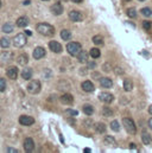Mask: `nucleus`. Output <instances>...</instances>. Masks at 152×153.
Returning <instances> with one entry per match:
<instances>
[{
    "mask_svg": "<svg viewBox=\"0 0 152 153\" xmlns=\"http://www.w3.org/2000/svg\"><path fill=\"white\" fill-rule=\"evenodd\" d=\"M36 30L39 35L45 37H51L55 35V27L48 23H39L36 25Z\"/></svg>",
    "mask_w": 152,
    "mask_h": 153,
    "instance_id": "f257e3e1",
    "label": "nucleus"
},
{
    "mask_svg": "<svg viewBox=\"0 0 152 153\" xmlns=\"http://www.w3.org/2000/svg\"><path fill=\"white\" fill-rule=\"evenodd\" d=\"M81 50H82V46L77 42H70V43L67 44V51L70 56L77 57V55L81 52Z\"/></svg>",
    "mask_w": 152,
    "mask_h": 153,
    "instance_id": "f03ea898",
    "label": "nucleus"
},
{
    "mask_svg": "<svg viewBox=\"0 0 152 153\" xmlns=\"http://www.w3.org/2000/svg\"><path fill=\"white\" fill-rule=\"evenodd\" d=\"M122 122H124V127L125 129L130 133V134H136L137 133V127H136V123L134 121L131 119V117H124L122 119Z\"/></svg>",
    "mask_w": 152,
    "mask_h": 153,
    "instance_id": "7ed1b4c3",
    "label": "nucleus"
},
{
    "mask_svg": "<svg viewBox=\"0 0 152 153\" xmlns=\"http://www.w3.org/2000/svg\"><path fill=\"white\" fill-rule=\"evenodd\" d=\"M26 43H28V37L25 33H18L13 38V45L16 48H23L26 45Z\"/></svg>",
    "mask_w": 152,
    "mask_h": 153,
    "instance_id": "20e7f679",
    "label": "nucleus"
},
{
    "mask_svg": "<svg viewBox=\"0 0 152 153\" xmlns=\"http://www.w3.org/2000/svg\"><path fill=\"white\" fill-rule=\"evenodd\" d=\"M40 89H42V84H40V82L38 79H34L28 84V91L30 94H32V95L38 94L40 91Z\"/></svg>",
    "mask_w": 152,
    "mask_h": 153,
    "instance_id": "39448f33",
    "label": "nucleus"
},
{
    "mask_svg": "<svg viewBox=\"0 0 152 153\" xmlns=\"http://www.w3.org/2000/svg\"><path fill=\"white\" fill-rule=\"evenodd\" d=\"M13 59V53L11 51L0 52V64H7Z\"/></svg>",
    "mask_w": 152,
    "mask_h": 153,
    "instance_id": "423d86ee",
    "label": "nucleus"
},
{
    "mask_svg": "<svg viewBox=\"0 0 152 153\" xmlns=\"http://www.w3.org/2000/svg\"><path fill=\"white\" fill-rule=\"evenodd\" d=\"M23 147H24L25 152H34V150H35V141H34V139L32 138H26L24 140V143H23Z\"/></svg>",
    "mask_w": 152,
    "mask_h": 153,
    "instance_id": "0eeeda50",
    "label": "nucleus"
},
{
    "mask_svg": "<svg viewBox=\"0 0 152 153\" xmlns=\"http://www.w3.org/2000/svg\"><path fill=\"white\" fill-rule=\"evenodd\" d=\"M83 14L80 12V11H76V10H73L69 12V19L74 23H78V22H82L83 20Z\"/></svg>",
    "mask_w": 152,
    "mask_h": 153,
    "instance_id": "6e6552de",
    "label": "nucleus"
},
{
    "mask_svg": "<svg viewBox=\"0 0 152 153\" xmlns=\"http://www.w3.org/2000/svg\"><path fill=\"white\" fill-rule=\"evenodd\" d=\"M60 101L63 103V105H69V106H72V105H74V96L72 95V94H69V93H64L61 97H60Z\"/></svg>",
    "mask_w": 152,
    "mask_h": 153,
    "instance_id": "1a4fd4ad",
    "label": "nucleus"
},
{
    "mask_svg": "<svg viewBox=\"0 0 152 153\" xmlns=\"http://www.w3.org/2000/svg\"><path fill=\"white\" fill-rule=\"evenodd\" d=\"M19 123L23 126H32L35 123V119L29 115H22L19 117Z\"/></svg>",
    "mask_w": 152,
    "mask_h": 153,
    "instance_id": "9d476101",
    "label": "nucleus"
},
{
    "mask_svg": "<svg viewBox=\"0 0 152 153\" xmlns=\"http://www.w3.org/2000/svg\"><path fill=\"white\" fill-rule=\"evenodd\" d=\"M99 99L100 101L105 102V103H111L114 101V96L111 94V93H107V91H102L99 94Z\"/></svg>",
    "mask_w": 152,
    "mask_h": 153,
    "instance_id": "9b49d317",
    "label": "nucleus"
},
{
    "mask_svg": "<svg viewBox=\"0 0 152 153\" xmlns=\"http://www.w3.org/2000/svg\"><path fill=\"white\" fill-rule=\"evenodd\" d=\"M50 11H51V13L55 14V16H61V14L63 13L64 8H63V6H62L61 2H56V4H54V5L50 7Z\"/></svg>",
    "mask_w": 152,
    "mask_h": 153,
    "instance_id": "f8f14e48",
    "label": "nucleus"
},
{
    "mask_svg": "<svg viewBox=\"0 0 152 153\" xmlns=\"http://www.w3.org/2000/svg\"><path fill=\"white\" fill-rule=\"evenodd\" d=\"M49 49H50L52 52H55V53H61L62 50H63L62 45H61L58 42H56V40H51V42L49 43Z\"/></svg>",
    "mask_w": 152,
    "mask_h": 153,
    "instance_id": "ddd939ff",
    "label": "nucleus"
},
{
    "mask_svg": "<svg viewBox=\"0 0 152 153\" xmlns=\"http://www.w3.org/2000/svg\"><path fill=\"white\" fill-rule=\"evenodd\" d=\"M81 88H82V90L86 91V93H92V91L95 90V85L93 84L92 81H84V82H82Z\"/></svg>",
    "mask_w": 152,
    "mask_h": 153,
    "instance_id": "4468645a",
    "label": "nucleus"
},
{
    "mask_svg": "<svg viewBox=\"0 0 152 153\" xmlns=\"http://www.w3.org/2000/svg\"><path fill=\"white\" fill-rule=\"evenodd\" d=\"M6 75L10 79H17V77L19 75V71H18V68L17 67H10L6 71Z\"/></svg>",
    "mask_w": 152,
    "mask_h": 153,
    "instance_id": "2eb2a0df",
    "label": "nucleus"
},
{
    "mask_svg": "<svg viewBox=\"0 0 152 153\" xmlns=\"http://www.w3.org/2000/svg\"><path fill=\"white\" fill-rule=\"evenodd\" d=\"M45 55H46V51H45V49L42 48V46H37V48L34 50V58H35V59H42L43 57H45Z\"/></svg>",
    "mask_w": 152,
    "mask_h": 153,
    "instance_id": "dca6fc26",
    "label": "nucleus"
},
{
    "mask_svg": "<svg viewBox=\"0 0 152 153\" xmlns=\"http://www.w3.org/2000/svg\"><path fill=\"white\" fill-rule=\"evenodd\" d=\"M99 81H100V85L105 89H111L113 87V81L108 77H101Z\"/></svg>",
    "mask_w": 152,
    "mask_h": 153,
    "instance_id": "f3484780",
    "label": "nucleus"
},
{
    "mask_svg": "<svg viewBox=\"0 0 152 153\" xmlns=\"http://www.w3.org/2000/svg\"><path fill=\"white\" fill-rule=\"evenodd\" d=\"M29 23H30L29 18H28L26 16H23V17H20V18L17 19L16 25H17L18 27H26V26L29 25Z\"/></svg>",
    "mask_w": 152,
    "mask_h": 153,
    "instance_id": "a211bd4d",
    "label": "nucleus"
},
{
    "mask_svg": "<svg viewBox=\"0 0 152 153\" xmlns=\"http://www.w3.org/2000/svg\"><path fill=\"white\" fill-rule=\"evenodd\" d=\"M57 88H58V90L66 93V91H68V90L70 89V84H69L68 81H66V79H61V81L58 82V84H57Z\"/></svg>",
    "mask_w": 152,
    "mask_h": 153,
    "instance_id": "6ab92c4d",
    "label": "nucleus"
},
{
    "mask_svg": "<svg viewBox=\"0 0 152 153\" xmlns=\"http://www.w3.org/2000/svg\"><path fill=\"white\" fill-rule=\"evenodd\" d=\"M32 75H34L32 69H31V68H28V67H24V69H23V71H22V77H23V79L29 81V79L32 78Z\"/></svg>",
    "mask_w": 152,
    "mask_h": 153,
    "instance_id": "aec40b11",
    "label": "nucleus"
},
{
    "mask_svg": "<svg viewBox=\"0 0 152 153\" xmlns=\"http://www.w3.org/2000/svg\"><path fill=\"white\" fill-rule=\"evenodd\" d=\"M17 63H18L19 65L25 67V65L29 63V56H28L26 53H20V55L18 56V58H17Z\"/></svg>",
    "mask_w": 152,
    "mask_h": 153,
    "instance_id": "412c9836",
    "label": "nucleus"
},
{
    "mask_svg": "<svg viewBox=\"0 0 152 153\" xmlns=\"http://www.w3.org/2000/svg\"><path fill=\"white\" fill-rule=\"evenodd\" d=\"M94 129L96 133L102 134L106 132V125L104 122H96V123H94Z\"/></svg>",
    "mask_w": 152,
    "mask_h": 153,
    "instance_id": "4be33fe9",
    "label": "nucleus"
},
{
    "mask_svg": "<svg viewBox=\"0 0 152 153\" xmlns=\"http://www.w3.org/2000/svg\"><path fill=\"white\" fill-rule=\"evenodd\" d=\"M88 57H89L88 52H87V51H82V50H81V52L77 55V59H78V62H80V63H83V64L88 62Z\"/></svg>",
    "mask_w": 152,
    "mask_h": 153,
    "instance_id": "5701e85b",
    "label": "nucleus"
},
{
    "mask_svg": "<svg viewBox=\"0 0 152 153\" xmlns=\"http://www.w3.org/2000/svg\"><path fill=\"white\" fill-rule=\"evenodd\" d=\"M142 141H143L145 145H150L152 143L151 135H150L146 131H143V132H142Z\"/></svg>",
    "mask_w": 152,
    "mask_h": 153,
    "instance_id": "b1692460",
    "label": "nucleus"
},
{
    "mask_svg": "<svg viewBox=\"0 0 152 153\" xmlns=\"http://www.w3.org/2000/svg\"><path fill=\"white\" fill-rule=\"evenodd\" d=\"M2 32L4 33H11V32H13V30H14V25L12 24V23H5L4 25H2Z\"/></svg>",
    "mask_w": 152,
    "mask_h": 153,
    "instance_id": "393cba45",
    "label": "nucleus"
},
{
    "mask_svg": "<svg viewBox=\"0 0 152 153\" xmlns=\"http://www.w3.org/2000/svg\"><path fill=\"white\" fill-rule=\"evenodd\" d=\"M61 38L67 42V40H70L73 38V35H72V32L69 30H62L61 31Z\"/></svg>",
    "mask_w": 152,
    "mask_h": 153,
    "instance_id": "a878e982",
    "label": "nucleus"
},
{
    "mask_svg": "<svg viewBox=\"0 0 152 153\" xmlns=\"http://www.w3.org/2000/svg\"><path fill=\"white\" fill-rule=\"evenodd\" d=\"M104 143L106 144V145H108V146H116V143H115V139H114L113 137H111V135H106L105 137V139H104Z\"/></svg>",
    "mask_w": 152,
    "mask_h": 153,
    "instance_id": "bb28decb",
    "label": "nucleus"
},
{
    "mask_svg": "<svg viewBox=\"0 0 152 153\" xmlns=\"http://www.w3.org/2000/svg\"><path fill=\"white\" fill-rule=\"evenodd\" d=\"M89 56L93 57L94 59H96V58L101 57V52H100V50H99L98 48H93V49L89 51Z\"/></svg>",
    "mask_w": 152,
    "mask_h": 153,
    "instance_id": "cd10ccee",
    "label": "nucleus"
},
{
    "mask_svg": "<svg viewBox=\"0 0 152 153\" xmlns=\"http://www.w3.org/2000/svg\"><path fill=\"white\" fill-rule=\"evenodd\" d=\"M122 87L126 91H131L133 89V82L131 79H125L124 83H122Z\"/></svg>",
    "mask_w": 152,
    "mask_h": 153,
    "instance_id": "c85d7f7f",
    "label": "nucleus"
},
{
    "mask_svg": "<svg viewBox=\"0 0 152 153\" xmlns=\"http://www.w3.org/2000/svg\"><path fill=\"white\" fill-rule=\"evenodd\" d=\"M10 45H11V42H10V39L7 38V37H2V38L0 39V46L2 48V49H8L10 48Z\"/></svg>",
    "mask_w": 152,
    "mask_h": 153,
    "instance_id": "c756f323",
    "label": "nucleus"
},
{
    "mask_svg": "<svg viewBox=\"0 0 152 153\" xmlns=\"http://www.w3.org/2000/svg\"><path fill=\"white\" fill-rule=\"evenodd\" d=\"M82 111H83V113L86 115H90L94 113V108H93V106H90V105H84L83 107H82Z\"/></svg>",
    "mask_w": 152,
    "mask_h": 153,
    "instance_id": "7c9ffc66",
    "label": "nucleus"
},
{
    "mask_svg": "<svg viewBox=\"0 0 152 153\" xmlns=\"http://www.w3.org/2000/svg\"><path fill=\"white\" fill-rule=\"evenodd\" d=\"M126 13H127V16H128L130 18H137V11H136L134 7H130V8H127Z\"/></svg>",
    "mask_w": 152,
    "mask_h": 153,
    "instance_id": "2f4dec72",
    "label": "nucleus"
},
{
    "mask_svg": "<svg viewBox=\"0 0 152 153\" xmlns=\"http://www.w3.org/2000/svg\"><path fill=\"white\" fill-rule=\"evenodd\" d=\"M92 40H93V43H94L95 45H102V44H104V38H102L101 36H99V35L94 36Z\"/></svg>",
    "mask_w": 152,
    "mask_h": 153,
    "instance_id": "473e14b6",
    "label": "nucleus"
},
{
    "mask_svg": "<svg viewBox=\"0 0 152 153\" xmlns=\"http://www.w3.org/2000/svg\"><path fill=\"white\" fill-rule=\"evenodd\" d=\"M113 114H114V112L111 108H108V107H104V108H102V115H104V116L110 117V116H112Z\"/></svg>",
    "mask_w": 152,
    "mask_h": 153,
    "instance_id": "72a5a7b5",
    "label": "nucleus"
},
{
    "mask_svg": "<svg viewBox=\"0 0 152 153\" xmlns=\"http://www.w3.org/2000/svg\"><path fill=\"white\" fill-rule=\"evenodd\" d=\"M111 128H112V131H114V132H119L120 131V125H119V122L116 120H114V121L111 122Z\"/></svg>",
    "mask_w": 152,
    "mask_h": 153,
    "instance_id": "f704fd0d",
    "label": "nucleus"
},
{
    "mask_svg": "<svg viewBox=\"0 0 152 153\" xmlns=\"http://www.w3.org/2000/svg\"><path fill=\"white\" fill-rule=\"evenodd\" d=\"M142 14L145 16V17H151L152 10L150 7H144V8H142Z\"/></svg>",
    "mask_w": 152,
    "mask_h": 153,
    "instance_id": "c9c22d12",
    "label": "nucleus"
},
{
    "mask_svg": "<svg viewBox=\"0 0 152 153\" xmlns=\"http://www.w3.org/2000/svg\"><path fill=\"white\" fill-rule=\"evenodd\" d=\"M112 69H113V67L111 65V63H104V65H102V70H104V71L110 73Z\"/></svg>",
    "mask_w": 152,
    "mask_h": 153,
    "instance_id": "e433bc0d",
    "label": "nucleus"
},
{
    "mask_svg": "<svg viewBox=\"0 0 152 153\" xmlns=\"http://www.w3.org/2000/svg\"><path fill=\"white\" fill-rule=\"evenodd\" d=\"M6 81H5V78H0V91L2 93V91H5L6 90Z\"/></svg>",
    "mask_w": 152,
    "mask_h": 153,
    "instance_id": "4c0bfd02",
    "label": "nucleus"
},
{
    "mask_svg": "<svg viewBox=\"0 0 152 153\" xmlns=\"http://www.w3.org/2000/svg\"><path fill=\"white\" fill-rule=\"evenodd\" d=\"M66 113H67V115H70V116H77L78 115V112L75 109H67Z\"/></svg>",
    "mask_w": 152,
    "mask_h": 153,
    "instance_id": "58836bf2",
    "label": "nucleus"
},
{
    "mask_svg": "<svg viewBox=\"0 0 152 153\" xmlns=\"http://www.w3.org/2000/svg\"><path fill=\"white\" fill-rule=\"evenodd\" d=\"M152 24L150 22H143V29L144 30H146V31H149L150 29H151Z\"/></svg>",
    "mask_w": 152,
    "mask_h": 153,
    "instance_id": "ea45409f",
    "label": "nucleus"
},
{
    "mask_svg": "<svg viewBox=\"0 0 152 153\" xmlns=\"http://www.w3.org/2000/svg\"><path fill=\"white\" fill-rule=\"evenodd\" d=\"M44 75H43V77L45 78V79H49V78H51V70H44V73H43Z\"/></svg>",
    "mask_w": 152,
    "mask_h": 153,
    "instance_id": "a19ab883",
    "label": "nucleus"
},
{
    "mask_svg": "<svg viewBox=\"0 0 152 153\" xmlns=\"http://www.w3.org/2000/svg\"><path fill=\"white\" fill-rule=\"evenodd\" d=\"M87 63H88V65H87V68H88V69H95V68H96V65H98L95 62H87Z\"/></svg>",
    "mask_w": 152,
    "mask_h": 153,
    "instance_id": "79ce46f5",
    "label": "nucleus"
},
{
    "mask_svg": "<svg viewBox=\"0 0 152 153\" xmlns=\"http://www.w3.org/2000/svg\"><path fill=\"white\" fill-rule=\"evenodd\" d=\"M114 71L116 73V75H121V74H124V70H122V69H120L119 67L114 68Z\"/></svg>",
    "mask_w": 152,
    "mask_h": 153,
    "instance_id": "37998d69",
    "label": "nucleus"
},
{
    "mask_svg": "<svg viewBox=\"0 0 152 153\" xmlns=\"http://www.w3.org/2000/svg\"><path fill=\"white\" fill-rule=\"evenodd\" d=\"M6 152H7V153H18L19 151H18L17 149H13V147H8Z\"/></svg>",
    "mask_w": 152,
    "mask_h": 153,
    "instance_id": "c03bdc74",
    "label": "nucleus"
},
{
    "mask_svg": "<svg viewBox=\"0 0 152 153\" xmlns=\"http://www.w3.org/2000/svg\"><path fill=\"white\" fill-rule=\"evenodd\" d=\"M99 75H100L99 73H95V71H94V73L92 74V77H93L94 79H100V76H99Z\"/></svg>",
    "mask_w": 152,
    "mask_h": 153,
    "instance_id": "a18cd8bd",
    "label": "nucleus"
},
{
    "mask_svg": "<svg viewBox=\"0 0 152 153\" xmlns=\"http://www.w3.org/2000/svg\"><path fill=\"white\" fill-rule=\"evenodd\" d=\"M84 74H87V69L83 68V69L80 70V75H81V76H84Z\"/></svg>",
    "mask_w": 152,
    "mask_h": 153,
    "instance_id": "49530a36",
    "label": "nucleus"
},
{
    "mask_svg": "<svg viewBox=\"0 0 152 153\" xmlns=\"http://www.w3.org/2000/svg\"><path fill=\"white\" fill-rule=\"evenodd\" d=\"M84 125H86V126H90V125H92V120H87V121H84Z\"/></svg>",
    "mask_w": 152,
    "mask_h": 153,
    "instance_id": "de8ad7c7",
    "label": "nucleus"
},
{
    "mask_svg": "<svg viewBox=\"0 0 152 153\" xmlns=\"http://www.w3.org/2000/svg\"><path fill=\"white\" fill-rule=\"evenodd\" d=\"M136 147H137V146H136V144H130V149H131V150H134Z\"/></svg>",
    "mask_w": 152,
    "mask_h": 153,
    "instance_id": "09e8293b",
    "label": "nucleus"
},
{
    "mask_svg": "<svg viewBox=\"0 0 152 153\" xmlns=\"http://www.w3.org/2000/svg\"><path fill=\"white\" fill-rule=\"evenodd\" d=\"M148 123H149V127H150V128L152 129V117L150 119V120H149V121H148Z\"/></svg>",
    "mask_w": 152,
    "mask_h": 153,
    "instance_id": "8fccbe9b",
    "label": "nucleus"
},
{
    "mask_svg": "<svg viewBox=\"0 0 152 153\" xmlns=\"http://www.w3.org/2000/svg\"><path fill=\"white\" fill-rule=\"evenodd\" d=\"M25 35H26V36H31L32 33H31V31H28V30H26V31H25Z\"/></svg>",
    "mask_w": 152,
    "mask_h": 153,
    "instance_id": "3c124183",
    "label": "nucleus"
},
{
    "mask_svg": "<svg viewBox=\"0 0 152 153\" xmlns=\"http://www.w3.org/2000/svg\"><path fill=\"white\" fill-rule=\"evenodd\" d=\"M83 152H84V153H90V149H84V150H83Z\"/></svg>",
    "mask_w": 152,
    "mask_h": 153,
    "instance_id": "603ef678",
    "label": "nucleus"
},
{
    "mask_svg": "<svg viewBox=\"0 0 152 153\" xmlns=\"http://www.w3.org/2000/svg\"><path fill=\"white\" fill-rule=\"evenodd\" d=\"M73 2H76V4H80V2H82L83 0H72Z\"/></svg>",
    "mask_w": 152,
    "mask_h": 153,
    "instance_id": "864d4df0",
    "label": "nucleus"
},
{
    "mask_svg": "<svg viewBox=\"0 0 152 153\" xmlns=\"http://www.w3.org/2000/svg\"><path fill=\"white\" fill-rule=\"evenodd\" d=\"M149 113L152 115V106H150V107H149Z\"/></svg>",
    "mask_w": 152,
    "mask_h": 153,
    "instance_id": "5fc2aeb1",
    "label": "nucleus"
},
{
    "mask_svg": "<svg viewBox=\"0 0 152 153\" xmlns=\"http://www.w3.org/2000/svg\"><path fill=\"white\" fill-rule=\"evenodd\" d=\"M124 1H126V2H128V1H131V0H124Z\"/></svg>",
    "mask_w": 152,
    "mask_h": 153,
    "instance_id": "6e6d98bb",
    "label": "nucleus"
},
{
    "mask_svg": "<svg viewBox=\"0 0 152 153\" xmlns=\"http://www.w3.org/2000/svg\"><path fill=\"white\" fill-rule=\"evenodd\" d=\"M0 7H1V0H0Z\"/></svg>",
    "mask_w": 152,
    "mask_h": 153,
    "instance_id": "4d7b16f0",
    "label": "nucleus"
},
{
    "mask_svg": "<svg viewBox=\"0 0 152 153\" xmlns=\"http://www.w3.org/2000/svg\"><path fill=\"white\" fill-rule=\"evenodd\" d=\"M42 1H49V0H42Z\"/></svg>",
    "mask_w": 152,
    "mask_h": 153,
    "instance_id": "13d9d810",
    "label": "nucleus"
},
{
    "mask_svg": "<svg viewBox=\"0 0 152 153\" xmlns=\"http://www.w3.org/2000/svg\"><path fill=\"white\" fill-rule=\"evenodd\" d=\"M139 1H145V0H139Z\"/></svg>",
    "mask_w": 152,
    "mask_h": 153,
    "instance_id": "bf43d9fd",
    "label": "nucleus"
},
{
    "mask_svg": "<svg viewBox=\"0 0 152 153\" xmlns=\"http://www.w3.org/2000/svg\"><path fill=\"white\" fill-rule=\"evenodd\" d=\"M62 1H67V0H62Z\"/></svg>",
    "mask_w": 152,
    "mask_h": 153,
    "instance_id": "052dcab7",
    "label": "nucleus"
}]
</instances>
